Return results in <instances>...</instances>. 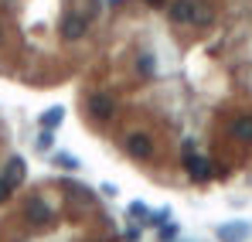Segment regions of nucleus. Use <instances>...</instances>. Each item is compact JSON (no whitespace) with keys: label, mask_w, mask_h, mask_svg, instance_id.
Wrapping results in <instances>:
<instances>
[{"label":"nucleus","mask_w":252,"mask_h":242,"mask_svg":"<svg viewBox=\"0 0 252 242\" xmlns=\"http://www.w3.org/2000/svg\"><path fill=\"white\" fill-rule=\"evenodd\" d=\"M167 218H170V208H160V211H150V222H147V225H157V229H160Z\"/></svg>","instance_id":"nucleus-14"},{"label":"nucleus","mask_w":252,"mask_h":242,"mask_svg":"<svg viewBox=\"0 0 252 242\" xmlns=\"http://www.w3.org/2000/svg\"><path fill=\"white\" fill-rule=\"evenodd\" d=\"M85 24H89V21L79 17V14H65V21H62V35H65L68 41H79L85 35Z\"/></svg>","instance_id":"nucleus-8"},{"label":"nucleus","mask_w":252,"mask_h":242,"mask_svg":"<svg viewBox=\"0 0 252 242\" xmlns=\"http://www.w3.org/2000/svg\"><path fill=\"white\" fill-rule=\"evenodd\" d=\"M228 133H232L235 140H242V143H252V116H249V113L235 116L232 126H228Z\"/></svg>","instance_id":"nucleus-9"},{"label":"nucleus","mask_w":252,"mask_h":242,"mask_svg":"<svg viewBox=\"0 0 252 242\" xmlns=\"http://www.w3.org/2000/svg\"><path fill=\"white\" fill-rule=\"evenodd\" d=\"M62 120H65V109H62V106H51V109L41 113V130H58Z\"/></svg>","instance_id":"nucleus-10"},{"label":"nucleus","mask_w":252,"mask_h":242,"mask_svg":"<svg viewBox=\"0 0 252 242\" xmlns=\"http://www.w3.org/2000/svg\"><path fill=\"white\" fill-rule=\"evenodd\" d=\"M177 232H181V225H177V222H170V218L160 225V239H164V242H174V239H177Z\"/></svg>","instance_id":"nucleus-13"},{"label":"nucleus","mask_w":252,"mask_h":242,"mask_svg":"<svg viewBox=\"0 0 252 242\" xmlns=\"http://www.w3.org/2000/svg\"><path fill=\"white\" fill-rule=\"evenodd\" d=\"M136 69H140L143 75H154V55H140V62H136Z\"/></svg>","instance_id":"nucleus-15"},{"label":"nucleus","mask_w":252,"mask_h":242,"mask_svg":"<svg viewBox=\"0 0 252 242\" xmlns=\"http://www.w3.org/2000/svg\"><path fill=\"white\" fill-rule=\"evenodd\" d=\"M38 150H51V130H41V137H38Z\"/></svg>","instance_id":"nucleus-16"},{"label":"nucleus","mask_w":252,"mask_h":242,"mask_svg":"<svg viewBox=\"0 0 252 242\" xmlns=\"http://www.w3.org/2000/svg\"><path fill=\"white\" fill-rule=\"evenodd\" d=\"M102 195H109V198H116L120 191H116V184H102Z\"/></svg>","instance_id":"nucleus-17"},{"label":"nucleus","mask_w":252,"mask_h":242,"mask_svg":"<svg viewBox=\"0 0 252 242\" xmlns=\"http://www.w3.org/2000/svg\"><path fill=\"white\" fill-rule=\"evenodd\" d=\"M24 171H28L24 157H10V161H7V167H3V177H0V181H3V184H7V188L14 191V188H17V184L24 181Z\"/></svg>","instance_id":"nucleus-6"},{"label":"nucleus","mask_w":252,"mask_h":242,"mask_svg":"<svg viewBox=\"0 0 252 242\" xmlns=\"http://www.w3.org/2000/svg\"><path fill=\"white\" fill-rule=\"evenodd\" d=\"M129 218H136L140 225H147V222H150V208H147L143 202H133L129 205Z\"/></svg>","instance_id":"nucleus-12"},{"label":"nucleus","mask_w":252,"mask_h":242,"mask_svg":"<svg viewBox=\"0 0 252 242\" xmlns=\"http://www.w3.org/2000/svg\"><path fill=\"white\" fill-rule=\"evenodd\" d=\"M181 154H184V171H188L194 181H208V177H211V164L194 150V140H184Z\"/></svg>","instance_id":"nucleus-2"},{"label":"nucleus","mask_w":252,"mask_h":242,"mask_svg":"<svg viewBox=\"0 0 252 242\" xmlns=\"http://www.w3.org/2000/svg\"><path fill=\"white\" fill-rule=\"evenodd\" d=\"M147 3H150V7H164L167 0H147Z\"/></svg>","instance_id":"nucleus-19"},{"label":"nucleus","mask_w":252,"mask_h":242,"mask_svg":"<svg viewBox=\"0 0 252 242\" xmlns=\"http://www.w3.org/2000/svg\"><path fill=\"white\" fill-rule=\"evenodd\" d=\"M215 236H218V242H246L252 236V225H249V222H242V218H235V222H221V225L215 229Z\"/></svg>","instance_id":"nucleus-3"},{"label":"nucleus","mask_w":252,"mask_h":242,"mask_svg":"<svg viewBox=\"0 0 252 242\" xmlns=\"http://www.w3.org/2000/svg\"><path fill=\"white\" fill-rule=\"evenodd\" d=\"M167 14L174 24H194V28H208L215 21V7L205 0H174Z\"/></svg>","instance_id":"nucleus-1"},{"label":"nucleus","mask_w":252,"mask_h":242,"mask_svg":"<svg viewBox=\"0 0 252 242\" xmlns=\"http://www.w3.org/2000/svg\"><path fill=\"white\" fill-rule=\"evenodd\" d=\"M28 218L34 222V225H51V208H48V202L44 198H31L28 202Z\"/></svg>","instance_id":"nucleus-7"},{"label":"nucleus","mask_w":252,"mask_h":242,"mask_svg":"<svg viewBox=\"0 0 252 242\" xmlns=\"http://www.w3.org/2000/svg\"><path fill=\"white\" fill-rule=\"evenodd\" d=\"M7 195H10V188H7V184H3V181H0V202H3V198H7Z\"/></svg>","instance_id":"nucleus-18"},{"label":"nucleus","mask_w":252,"mask_h":242,"mask_svg":"<svg viewBox=\"0 0 252 242\" xmlns=\"http://www.w3.org/2000/svg\"><path fill=\"white\" fill-rule=\"evenodd\" d=\"M126 150H129V157H136V161H150V157H154V140H150L147 133H133V137L126 140Z\"/></svg>","instance_id":"nucleus-4"},{"label":"nucleus","mask_w":252,"mask_h":242,"mask_svg":"<svg viewBox=\"0 0 252 242\" xmlns=\"http://www.w3.org/2000/svg\"><path fill=\"white\" fill-rule=\"evenodd\" d=\"M0 41H3V31H0Z\"/></svg>","instance_id":"nucleus-20"},{"label":"nucleus","mask_w":252,"mask_h":242,"mask_svg":"<svg viewBox=\"0 0 252 242\" xmlns=\"http://www.w3.org/2000/svg\"><path fill=\"white\" fill-rule=\"evenodd\" d=\"M51 161H55V167H62V171H79V167H82L75 154H65V150H58V154H55Z\"/></svg>","instance_id":"nucleus-11"},{"label":"nucleus","mask_w":252,"mask_h":242,"mask_svg":"<svg viewBox=\"0 0 252 242\" xmlns=\"http://www.w3.org/2000/svg\"><path fill=\"white\" fill-rule=\"evenodd\" d=\"M89 113H92L95 120H109V116L116 113V103H113V96H102V92L89 96Z\"/></svg>","instance_id":"nucleus-5"}]
</instances>
